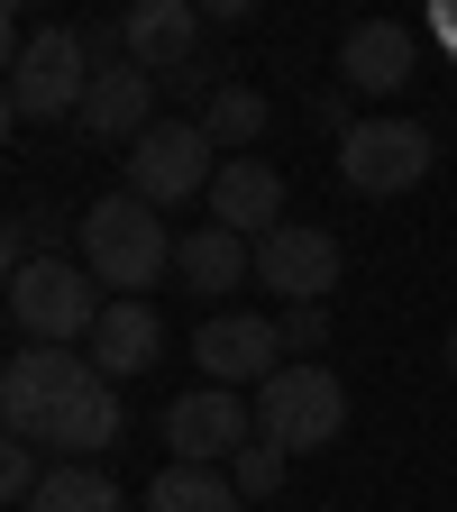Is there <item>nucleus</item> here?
Segmentation results:
<instances>
[{
	"label": "nucleus",
	"mask_w": 457,
	"mask_h": 512,
	"mask_svg": "<svg viewBox=\"0 0 457 512\" xmlns=\"http://www.w3.org/2000/svg\"><path fill=\"white\" fill-rule=\"evenodd\" d=\"M83 266L101 275V293H147L174 266V238H165L156 202H138V192H101V202L83 211Z\"/></svg>",
	"instance_id": "nucleus-1"
},
{
	"label": "nucleus",
	"mask_w": 457,
	"mask_h": 512,
	"mask_svg": "<svg viewBox=\"0 0 457 512\" xmlns=\"http://www.w3.org/2000/svg\"><path fill=\"white\" fill-rule=\"evenodd\" d=\"M92 37L83 28H37V37H19L10 46V119H83V92H92Z\"/></svg>",
	"instance_id": "nucleus-2"
},
{
	"label": "nucleus",
	"mask_w": 457,
	"mask_h": 512,
	"mask_svg": "<svg viewBox=\"0 0 457 512\" xmlns=\"http://www.w3.org/2000/svg\"><path fill=\"white\" fill-rule=\"evenodd\" d=\"M101 275L92 266H64V256H37V266L10 275V320H19V339L37 348H83L101 330Z\"/></svg>",
	"instance_id": "nucleus-3"
},
{
	"label": "nucleus",
	"mask_w": 457,
	"mask_h": 512,
	"mask_svg": "<svg viewBox=\"0 0 457 512\" xmlns=\"http://www.w3.org/2000/svg\"><path fill=\"white\" fill-rule=\"evenodd\" d=\"M348 430V384L330 366H275L266 384H256V439H275V448H330Z\"/></svg>",
	"instance_id": "nucleus-4"
},
{
	"label": "nucleus",
	"mask_w": 457,
	"mask_h": 512,
	"mask_svg": "<svg viewBox=\"0 0 457 512\" xmlns=\"http://www.w3.org/2000/svg\"><path fill=\"white\" fill-rule=\"evenodd\" d=\"M430 165H439V147H430L421 119H348V138H339V183L366 192V202L412 192Z\"/></svg>",
	"instance_id": "nucleus-5"
},
{
	"label": "nucleus",
	"mask_w": 457,
	"mask_h": 512,
	"mask_svg": "<svg viewBox=\"0 0 457 512\" xmlns=\"http://www.w3.org/2000/svg\"><path fill=\"white\" fill-rule=\"evenodd\" d=\"M211 183H220V165H211L202 119H156L147 138L128 147V192H138V202H156V211H174V202H211Z\"/></svg>",
	"instance_id": "nucleus-6"
},
{
	"label": "nucleus",
	"mask_w": 457,
	"mask_h": 512,
	"mask_svg": "<svg viewBox=\"0 0 457 512\" xmlns=\"http://www.w3.org/2000/svg\"><path fill=\"white\" fill-rule=\"evenodd\" d=\"M247 439H256V403L238 384H192V394L165 403V448L183 467H229Z\"/></svg>",
	"instance_id": "nucleus-7"
},
{
	"label": "nucleus",
	"mask_w": 457,
	"mask_h": 512,
	"mask_svg": "<svg viewBox=\"0 0 457 512\" xmlns=\"http://www.w3.org/2000/svg\"><path fill=\"white\" fill-rule=\"evenodd\" d=\"M339 275H348V247H339L330 229H311V220H284V229L256 238V284H266L284 311H293V302H330Z\"/></svg>",
	"instance_id": "nucleus-8"
},
{
	"label": "nucleus",
	"mask_w": 457,
	"mask_h": 512,
	"mask_svg": "<svg viewBox=\"0 0 457 512\" xmlns=\"http://www.w3.org/2000/svg\"><path fill=\"white\" fill-rule=\"evenodd\" d=\"M119 55L156 83H183L202 64V0H128L119 10Z\"/></svg>",
	"instance_id": "nucleus-9"
},
{
	"label": "nucleus",
	"mask_w": 457,
	"mask_h": 512,
	"mask_svg": "<svg viewBox=\"0 0 457 512\" xmlns=\"http://www.w3.org/2000/svg\"><path fill=\"white\" fill-rule=\"evenodd\" d=\"M192 366H202V384H266L284 366V330L266 311H211L202 330H192Z\"/></svg>",
	"instance_id": "nucleus-10"
},
{
	"label": "nucleus",
	"mask_w": 457,
	"mask_h": 512,
	"mask_svg": "<svg viewBox=\"0 0 457 512\" xmlns=\"http://www.w3.org/2000/svg\"><path fill=\"white\" fill-rule=\"evenodd\" d=\"M92 375V357H74V348H19L10 366H0V421H10V439H37L46 421H55V403L74 394V384Z\"/></svg>",
	"instance_id": "nucleus-11"
},
{
	"label": "nucleus",
	"mask_w": 457,
	"mask_h": 512,
	"mask_svg": "<svg viewBox=\"0 0 457 512\" xmlns=\"http://www.w3.org/2000/svg\"><path fill=\"white\" fill-rule=\"evenodd\" d=\"M83 128H92V138L101 147H138L147 138V128H156V74H138V64H101V74H92V92H83Z\"/></svg>",
	"instance_id": "nucleus-12"
},
{
	"label": "nucleus",
	"mask_w": 457,
	"mask_h": 512,
	"mask_svg": "<svg viewBox=\"0 0 457 512\" xmlns=\"http://www.w3.org/2000/svg\"><path fill=\"white\" fill-rule=\"evenodd\" d=\"M412 74H421V46H412L403 19H357V28L339 37V83H348V92H375V101H384V92H403Z\"/></svg>",
	"instance_id": "nucleus-13"
},
{
	"label": "nucleus",
	"mask_w": 457,
	"mask_h": 512,
	"mask_svg": "<svg viewBox=\"0 0 457 512\" xmlns=\"http://www.w3.org/2000/svg\"><path fill=\"white\" fill-rule=\"evenodd\" d=\"M83 357H92L110 384H138V375L165 357V320H156V302H138V293H110L101 330L83 339Z\"/></svg>",
	"instance_id": "nucleus-14"
},
{
	"label": "nucleus",
	"mask_w": 457,
	"mask_h": 512,
	"mask_svg": "<svg viewBox=\"0 0 457 512\" xmlns=\"http://www.w3.org/2000/svg\"><path fill=\"white\" fill-rule=\"evenodd\" d=\"M211 220L238 229V238L284 229V165H266V156H229L220 183H211Z\"/></svg>",
	"instance_id": "nucleus-15"
},
{
	"label": "nucleus",
	"mask_w": 457,
	"mask_h": 512,
	"mask_svg": "<svg viewBox=\"0 0 457 512\" xmlns=\"http://www.w3.org/2000/svg\"><path fill=\"white\" fill-rule=\"evenodd\" d=\"M110 439H119V384L92 366V375L74 384V394L55 403V421L37 430V448H55V458H101Z\"/></svg>",
	"instance_id": "nucleus-16"
},
{
	"label": "nucleus",
	"mask_w": 457,
	"mask_h": 512,
	"mask_svg": "<svg viewBox=\"0 0 457 512\" xmlns=\"http://www.w3.org/2000/svg\"><path fill=\"white\" fill-rule=\"evenodd\" d=\"M174 275H183L192 293H238V284L256 275V238L202 220V229H183V238H174Z\"/></svg>",
	"instance_id": "nucleus-17"
},
{
	"label": "nucleus",
	"mask_w": 457,
	"mask_h": 512,
	"mask_svg": "<svg viewBox=\"0 0 457 512\" xmlns=\"http://www.w3.org/2000/svg\"><path fill=\"white\" fill-rule=\"evenodd\" d=\"M138 512H247V494H238L229 467H183V458H174V467L147 476Z\"/></svg>",
	"instance_id": "nucleus-18"
},
{
	"label": "nucleus",
	"mask_w": 457,
	"mask_h": 512,
	"mask_svg": "<svg viewBox=\"0 0 457 512\" xmlns=\"http://www.w3.org/2000/svg\"><path fill=\"white\" fill-rule=\"evenodd\" d=\"M19 512H119V485H110L92 458H64V467H46V485H37Z\"/></svg>",
	"instance_id": "nucleus-19"
},
{
	"label": "nucleus",
	"mask_w": 457,
	"mask_h": 512,
	"mask_svg": "<svg viewBox=\"0 0 457 512\" xmlns=\"http://www.w3.org/2000/svg\"><path fill=\"white\" fill-rule=\"evenodd\" d=\"M266 92H247V83H220L211 101H202V138L211 147H256V138H266Z\"/></svg>",
	"instance_id": "nucleus-20"
},
{
	"label": "nucleus",
	"mask_w": 457,
	"mask_h": 512,
	"mask_svg": "<svg viewBox=\"0 0 457 512\" xmlns=\"http://www.w3.org/2000/svg\"><path fill=\"white\" fill-rule=\"evenodd\" d=\"M284 467H293V448H275V439H247L238 458H229V476H238V494H247V503H266V494L284 485Z\"/></svg>",
	"instance_id": "nucleus-21"
},
{
	"label": "nucleus",
	"mask_w": 457,
	"mask_h": 512,
	"mask_svg": "<svg viewBox=\"0 0 457 512\" xmlns=\"http://www.w3.org/2000/svg\"><path fill=\"white\" fill-rule=\"evenodd\" d=\"M275 330H284V357H320V348H330V311L293 302V311H275Z\"/></svg>",
	"instance_id": "nucleus-22"
},
{
	"label": "nucleus",
	"mask_w": 457,
	"mask_h": 512,
	"mask_svg": "<svg viewBox=\"0 0 457 512\" xmlns=\"http://www.w3.org/2000/svg\"><path fill=\"white\" fill-rule=\"evenodd\" d=\"M46 485V467H37V439H10V448H0V494H10V503H28Z\"/></svg>",
	"instance_id": "nucleus-23"
},
{
	"label": "nucleus",
	"mask_w": 457,
	"mask_h": 512,
	"mask_svg": "<svg viewBox=\"0 0 457 512\" xmlns=\"http://www.w3.org/2000/svg\"><path fill=\"white\" fill-rule=\"evenodd\" d=\"M37 256H46V247H37V211H19V220H10V238H0V266L19 275V266H37Z\"/></svg>",
	"instance_id": "nucleus-24"
},
{
	"label": "nucleus",
	"mask_w": 457,
	"mask_h": 512,
	"mask_svg": "<svg viewBox=\"0 0 457 512\" xmlns=\"http://www.w3.org/2000/svg\"><path fill=\"white\" fill-rule=\"evenodd\" d=\"M256 0H202V19H247Z\"/></svg>",
	"instance_id": "nucleus-25"
},
{
	"label": "nucleus",
	"mask_w": 457,
	"mask_h": 512,
	"mask_svg": "<svg viewBox=\"0 0 457 512\" xmlns=\"http://www.w3.org/2000/svg\"><path fill=\"white\" fill-rule=\"evenodd\" d=\"M0 10H10V19H28V10H46V0H0Z\"/></svg>",
	"instance_id": "nucleus-26"
},
{
	"label": "nucleus",
	"mask_w": 457,
	"mask_h": 512,
	"mask_svg": "<svg viewBox=\"0 0 457 512\" xmlns=\"http://www.w3.org/2000/svg\"><path fill=\"white\" fill-rule=\"evenodd\" d=\"M448 375H457V330H448Z\"/></svg>",
	"instance_id": "nucleus-27"
}]
</instances>
